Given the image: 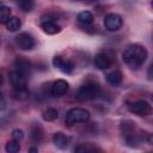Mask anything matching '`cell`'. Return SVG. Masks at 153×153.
Masks as SVG:
<instances>
[{"instance_id": "22", "label": "cell", "mask_w": 153, "mask_h": 153, "mask_svg": "<svg viewBox=\"0 0 153 153\" xmlns=\"http://www.w3.org/2000/svg\"><path fill=\"white\" fill-rule=\"evenodd\" d=\"M6 152L7 153H17L20 151V145H19V141L17 140H12V141H8L6 143V147H5Z\"/></svg>"}, {"instance_id": "16", "label": "cell", "mask_w": 153, "mask_h": 153, "mask_svg": "<svg viewBox=\"0 0 153 153\" xmlns=\"http://www.w3.org/2000/svg\"><path fill=\"white\" fill-rule=\"evenodd\" d=\"M31 141L33 143H39L43 140V130L39 126H33L31 128V134H30Z\"/></svg>"}, {"instance_id": "3", "label": "cell", "mask_w": 153, "mask_h": 153, "mask_svg": "<svg viewBox=\"0 0 153 153\" xmlns=\"http://www.w3.org/2000/svg\"><path fill=\"white\" fill-rule=\"evenodd\" d=\"M90 117H91V114L86 109L73 108V109L68 110V112L66 115V124L72 127L78 123H86L90 120Z\"/></svg>"}, {"instance_id": "15", "label": "cell", "mask_w": 153, "mask_h": 153, "mask_svg": "<svg viewBox=\"0 0 153 153\" xmlns=\"http://www.w3.org/2000/svg\"><path fill=\"white\" fill-rule=\"evenodd\" d=\"M93 20H94V17L90 11H82L78 14V22L82 25H90L93 23Z\"/></svg>"}, {"instance_id": "29", "label": "cell", "mask_w": 153, "mask_h": 153, "mask_svg": "<svg viewBox=\"0 0 153 153\" xmlns=\"http://www.w3.org/2000/svg\"><path fill=\"white\" fill-rule=\"evenodd\" d=\"M152 98H153V96H152Z\"/></svg>"}, {"instance_id": "8", "label": "cell", "mask_w": 153, "mask_h": 153, "mask_svg": "<svg viewBox=\"0 0 153 153\" xmlns=\"http://www.w3.org/2000/svg\"><path fill=\"white\" fill-rule=\"evenodd\" d=\"M41 29L48 35H55L61 31V26L55 22L53 18H42L41 20Z\"/></svg>"}, {"instance_id": "6", "label": "cell", "mask_w": 153, "mask_h": 153, "mask_svg": "<svg viewBox=\"0 0 153 153\" xmlns=\"http://www.w3.org/2000/svg\"><path fill=\"white\" fill-rule=\"evenodd\" d=\"M122 24H123L122 17L120 14H117V13H109L104 18V26L109 31H117V30H120Z\"/></svg>"}, {"instance_id": "7", "label": "cell", "mask_w": 153, "mask_h": 153, "mask_svg": "<svg viewBox=\"0 0 153 153\" xmlns=\"http://www.w3.org/2000/svg\"><path fill=\"white\" fill-rule=\"evenodd\" d=\"M16 43L22 50H30L35 47L33 37L27 32H22L16 37Z\"/></svg>"}, {"instance_id": "21", "label": "cell", "mask_w": 153, "mask_h": 153, "mask_svg": "<svg viewBox=\"0 0 153 153\" xmlns=\"http://www.w3.org/2000/svg\"><path fill=\"white\" fill-rule=\"evenodd\" d=\"M17 5H18V7H19L22 11H24V12H30V11L33 8L35 2H33V0H17Z\"/></svg>"}, {"instance_id": "19", "label": "cell", "mask_w": 153, "mask_h": 153, "mask_svg": "<svg viewBox=\"0 0 153 153\" xmlns=\"http://www.w3.org/2000/svg\"><path fill=\"white\" fill-rule=\"evenodd\" d=\"M29 97V91L25 88H13L12 91V98L17 100H25Z\"/></svg>"}, {"instance_id": "10", "label": "cell", "mask_w": 153, "mask_h": 153, "mask_svg": "<svg viewBox=\"0 0 153 153\" xmlns=\"http://www.w3.org/2000/svg\"><path fill=\"white\" fill-rule=\"evenodd\" d=\"M93 63H94V66H96L98 69L104 71V69H108V68L111 66V63H112V57H111L108 53L103 51V53H99V54H97V55L94 56Z\"/></svg>"}, {"instance_id": "9", "label": "cell", "mask_w": 153, "mask_h": 153, "mask_svg": "<svg viewBox=\"0 0 153 153\" xmlns=\"http://www.w3.org/2000/svg\"><path fill=\"white\" fill-rule=\"evenodd\" d=\"M68 87H69V84L66 80L57 79L53 82V85L50 87V93H51L53 97H61V96L67 93Z\"/></svg>"}, {"instance_id": "13", "label": "cell", "mask_w": 153, "mask_h": 153, "mask_svg": "<svg viewBox=\"0 0 153 153\" xmlns=\"http://www.w3.org/2000/svg\"><path fill=\"white\" fill-rule=\"evenodd\" d=\"M53 142H54V145H55L57 148L65 149V148L68 147V145H69V142H71V137L67 136L66 134L59 131V133H55V134L53 135Z\"/></svg>"}, {"instance_id": "17", "label": "cell", "mask_w": 153, "mask_h": 153, "mask_svg": "<svg viewBox=\"0 0 153 153\" xmlns=\"http://www.w3.org/2000/svg\"><path fill=\"white\" fill-rule=\"evenodd\" d=\"M5 26H6V29L8 30V31H18L19 29H20V26H22V22H20V19L19 18H17V17H11L6 23H5Z\"/></svg>"}, {"instance_id": "23", "label": "cell", "mask_w": 153, "mask_h": 153, "mask_svg": "<svg viewBox=\"0 0 153 153\" xmlns=\"http://www.w3.org/2000/svg\"><path fill=\"white\" fill-rule=\"evenodd\" d=\"M10 18H11V8L8 6L2 5L0 7V20H1V23L5 24Z\"/></svg>"}, {"instance_id": "25", "label": "cell", "mask_w": 153, "mask_h": 153, "mask_svg": "<svg viewBox=\"0 0 153 153\" xmlns=\"http://www.w3.org/2000/svg\"><path fill=\"white\" fill-rule=\"evenodd\" d=\"M147 76L148 79H153V63L148 67V71H147Z\"/></svg>"}, {"instance_id": "11", "label": "cell", "mask_w": 153, "mask_h": 153, "mask_svg": "<svg viewBox=\"0 0 153 153\" xmlns=\"http://www.w3.org/2000/svg\"><path fill=\"white\" fill-rule=\"evenodd\" d=\"M53 65L54 67H56L57 69H60L62 73H66V74H71L74 69V65L65 59H62L61 56H55L53 59Z\"/></svg>"}, {"instance_id": "14", "label": "cell", "mask_w": 153, "mask_h": 153, "mask_svg": "<svg viewBox=\"0 0 153 153\" xmlns=\"http://www.w3.org/2000/svg\"><path fill=\"white\" fill-rule=\"evenodd\" d=\"M122 73L120 71H112L106 75V80L112 86H118L122 82Z\"/></svg>"}, {"instance_id": "4", "label": "cell", "mask_w": 153, "mask_h": 153, "mask_svg": "<svg viewBox=\"0 0 153 153\" xmlns=\"http://www.w3.org/2000/svg\"><path fill=\"white\" fill-rule=\"evenodd\" d=\"M127 108L130 112L137 115V116H149L153 112L152 106L146 102V100H135V102H129L127 104Z\"/></svg>"}, {"instance_id": "2", "label": "cell", "mask_w": 153, "mask_h": 153, "mask_svg": "<svg viewBox=\"0 0 153 153\" xmlns=\"http://www.w3.org/2000/svg\"><path fill=\"white\" fill-rule=\"evenodd\" d=\"M100 86L96 82H88L82 86H80L75 93V99L79 102H86L92 100L94 98H98L100 96Z\"/></svg>"}, {"instance_id": "27", "label": "cell", "mask_w": 153, "mask_h": 153, "mask_svg": "<svg viewBox=\"0 0 153 153\" xmlns=\"http://www.w3.org/2000/svg\"><path fill=\"white\" fill-rule=\"evenodd\" d=\"M29 152H37V148H30Z\"/></svg>"}, {"instance_id": "20", "label": "cell", "mask_w": 153, "mask_h": 153, "mask_svg": "<svg viewBox=\"0 0 153 153\" xmlns=\"http://www.w3.org/2000/svg\"><path fill=\"white\" fill-rule=\"evenodd\" d=\"M75 152H97V151H100V148H98L97 146L92 145V143H80L75 148H74Z\"/></svg>"}, {"instance_id": "18", "label": "cell", "mask_w": 153, "mask_h": 153, "mask_svg": "<svg viewBox=\"0 0 153 153\" xmlns=\"http://www.w3.org/2000/svg\"><path fill=\"white\" fill-rule=\"evenodd\" d=\"M59 117V111L54 108H48L45 111H43L42 114V118L47 122H51V121H55L56 118Z\"/></svg>"}, {"instance_id": "5", "label": "cell", "mask_w": 153, "mask_h": 153, "mask_svg": "<svg viewBox=\"0 0 153 153\" xmlns=\"http://www.w3.org/2000/svg\"><path fill=\"white\" fill-rule=\"evenodd\" d=\"M8 80L13 88H25L27 84V75L14 69L8 73Z\"/></svg>"}, {"instance_id": "28", "label": "cell", "mask_w": 153, "mask_h": 153, "mask_svg": "<svg viewBox=\"0 0 153 153\" xmlns=\"http://www.w3.org/2000/svg\"><path fill=\"white\" fill-rule=\"evenodd\" d=\"M151 5H152V7H153V0H152V2H151Z\"/></svg>"}, {"instance_id": "1", "label": "cell", "mask_w": 153, "mask_h": 153, "mask_svg": "<svg viewBox=\"0 0 153 153\" xmlns=\"http://www.w3.org/2000/svg\"><path fill=\"white\" fill-rule=\"evenodd\" d=\"M122 59H123V62L129 68L137 69L145 63V61L147 59V50L143 45L134 43V44L128 45L124 49V51L122 54Z\"/></svg>"}, {"instance_id": "12", "label": "cell", "mask_w": 153, "mask_h": 153, "mask_svg": "<svg viewBox=\"0 0 153 153\" xmlns=\"http://www.w3.org/2000/svg\"><path fill=\"white\" fill-rule=\"evenodd\" d=\"M14 67L17 71L24 73L25 75H30L31 69H32V65L29 60L24 59V57H17L14 60Z\"/></svg>"}, {"instance_id": "26", "label": "cell", "mask_w": 153, "mask_h": 153, "mask_svg": "<svg viewBox=\"0 0 153 153\" xmlns=\"http://www.w3.org/2000/svg\"><path fill=\"white\" fill-rule=\"evenodd\" d=\"M5 106H6L5 98H4V96H1V110H4V109H5Z\"/></svg>"}, {"instance_id": "24", "label": "cell", "mask_w": 153, "mask_h": 153, "mask_svg": "<svg viewBox=\"0 0 153 153\" xmlns=\"http://www.w3.org/2000/svg\"><path fill=\"white\" fill-rule=\"evenodd\" d=\"M23 137H24V133H23V130H20V129H14V130L12 131V139H13V140L20 141Z\"/></svg>"}]
</instances>
